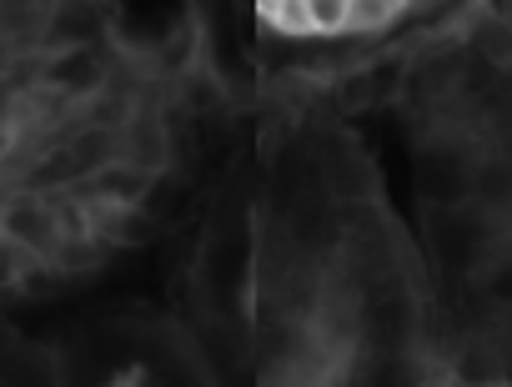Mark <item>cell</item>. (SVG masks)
Instances as JSON below:
<instances>
[{"instance_id": "5b68a950", "label": "cell", "mask_w": 512, "mask_h": 387, "mask_svg": "<svg viewBox=\"0 0 512 387\" xmlns=\"http://www.w3.org/2000/svg\"><path fill=\"white\" fill-rule=\"evenodd\" d=\"M482 21L512 46V0H482Z\"/></svg>"}, {"instance_id": "3957f363", "label": "cell", "mask_w": 512, "mask_h": 387, "mask_svg": "<svg viewBox=\"0 0 512 387\" xmlns=\"http://www.w3.org/2000/svg\"><path fill=\"white\" fill-rule=\"evenodd\" d=\"M342 86L387 156L442 382H512V46L472 21Z\"/></svg>"}, {"instance_id": "277c9868", "label": "cell", "mask_w": 512, "mask_h": 387, "mask_svg": "<svg viewBox=\"0 0 512 387\" xmlns=\"http://www.w3.org/2000/svg\"><path fill=\"white\" fill-rule=\"evenodd\" d=\"M241 106H267L387 71L482 21V0H206Z\"/></svg>"}, {"instance_id": "6da1fadb", "label": "cell", "mask_w": 512, "mask_h": 387, "mask_svg": "<svg viewBox=\"0 0 512 387\" xmlns=\"http://www.w3.org/2000/svg\"><path fill=\"white\" fill-rule=\"evenodd\" d=\"M246 111L206 0H0V317H51L56 337L106 307H156L131 282L171 302Z\"/></svg>"}, {"instance_id": "7a4b0ae2", "label": "cell", "mask_w": 512, "mask_h": 387, "mask_svg": "<svg viewBox=\"0 0 512 387\" xmlns=\"http://www.w3.org/2000/svg\"><path fill=\"white\" fill-rule=\"evenodd\" d=\"M171 312L226 382H442L422 262L352 86L241 116Z\"/></svg>"}]
</instances>
